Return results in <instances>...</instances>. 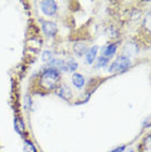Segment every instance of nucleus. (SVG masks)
Returning <instances> with one entry per match:
<instances>
[{
  "label": "nucleus",
  "mask_w": 151,
  "mask_h": 152,
  "mask_svg": "<svg viewBox=\"0 0 151 152\" xmlns=\"http://www.w3.org/2000/svg\"><path fill=\"white\" fill-rule=\"evenodd\" d=\"M59 78H60V75H59V72L56 69H49L42 74L40 83L46 89H52L56 85Z\"/></svg>",
  "instance_id": "nucleus-1"
},
{
  "label": "nucleus",
  "mask_w": 151,
  "mask_h": 152,
  "mask_svg": "<svg viewBox=\"0 0 151 152\" xmlns=\"http://www.w3.org/2000/svg\"><path fill=\"white\" fill-rule=\"evenodd\" d=\"M129 65H130V60H129L128 57L126 56H119L116 60V61L114 62L111 66H110V72H122V71H125L129 67Z\"/></svg>",
  "instance_id": "nucleus-2"
},
{
  "label": "nucleus",
  "mask_w": 151,
  "mask_h": 152,
  "mask_svg": "<svg viewBox=\"0 0 151 152\" xmlns=\"http://www.w3.org/2000/svg\"><path fill=\"white\" fill-rule=\"evenodd\" d=\"M57 9L56 2L52 0H45L41 2V10L46 15H53Z\"/></svg>",
  "instance_id": "nucleus-3"
},
{
  "label": "nucleus",
  "mask_w": 151,
  "mask_h": 152,
  "mask_svg": "<svg viewBox=\"0 0 151 152\" xmlns=\"http://www.w3.org/2000/svg\"><path fill=\"white\" fill-rule=\"evenodd\" d=\"M42 29H43V32L45 33L46 35H54L56 33V24L53 22H50V21H44V22L42 23Z\"/></svg>",
  "instance_id": "nucleus-4"
},
{
  "label": "nucleus",
  "mask_w": 151,
  "mask_h": 152,
  "mask_svg": "<svg viewBox=\"0 0 151 152\" xmlns=\"http://www.w3.org/2000/svg\"><path fill=\"white\" fill-rule=\"evenodd\" d=\"M124 53H125L124 56L128 57V58H129V56L135 55V54L137 53V45L133 44V43H128V44L125 46V49H124Z\"/></svg>",
  "instance_id": "nucleus-5"
},
{
  "label": "nucleus",
  "mask_w": 151,
  "mask_h": 152,
  "mask_svg": "<svg viewBox=\"0 0 151 152\" xmlns=\"http://www.w3.org/2000/svg\"><path fill=\"white\" fill-rule=\"evenodd\" d=\"M50 65L52 66L53 69H62V71H67V66H66V63L64 61H61V60H53L51 61Z\"/></svg>",
  "instance_id": "nucleus-6"
},
{
  "label": "nucleus",
  "mask_w": 151,
  "mask_h": 152,
  "mask_svg": "<svg viewBox=\"0 0 151 152\" xmlns=\"http://www.w3.org/2000/svg\"><path fill=\"white\" fill-rule=\"evenodd\" d=\"M72 80H73L74 86H75V87H77V88H82L84 86V83H85L84 77L81 75V74H73Z\"/></svg>",
  "instance_id": "nucleus-7"
},
{
  "label": "nucleus",
  "mask_w": 151,
  "mask_h": 152,
  "mask_svg": "<svg viewBox=\"0 0 151 152\" xmlns=\"http://www.w3.org/2000/svg\"><path fill=\"white\" fill-rule=\"evenodd\" d=\"M74 51L75 53L79 56H82L83 54H85V52L87 51V48L85 45V43H82V42H77L74 44Z\"/></svg>",
  "instance_id": "nucleus-8"
},
{
  "label": "nucleus",
  "mask_w": 151,
  "mask_h": 152,
  "mask_svg": "<svg viewBox=\"0 0 151 152\" xmlns=\"http://www.w3.org/2000/svg\"><path fill=\"white\" fill-rule=\"evenodd\" d=\"M57 94L62 97V98H64L65 100H67L72 97V93L70 91V88L66 87V86H63V87H61L59 91H57Z\"/></svg>",
  "instance_id": "nucleus-9"
},
{
  "label": "nucleus",
  "mask_w": 151,
  "mask_h": 152,
  "mask_svg": "<svg viewBox=\"0 0 151 152\" xmlns=\"http://www.w3.org/2000/svg\"><path fill=\"white\" fill-rule=\"evenodd\" d=\"M97 51H98V48H97V46H93V48L87 52V54H86L87 63H89V64L93 63V61H94L96 55H97Z\"/></svg>",
  "instance_id": "nucleus-10"
},
{
  "label": "nucleus",
  "mask_w": 151,
  "mask_h": 152,
  "mask_svg": "<svg viewBox=\"0 0 151 152\" xmlns=\"http://www.w3.org/2000/svg\"><path fill=\"white\" fill-rule=\"evenodd\" d=\"M116 50H117V45L116 44H110V45L106 48V50L104 51V54H105L106 56H110V55L115 54Z\"/></svg>",
  "instance_id": "nucleus-11"
},
{
  "label": "nucleus",
  "mask_w": 151,
  "mask_h": 152,
  "mask_svg": "<svg viewBox=\"0 0 151 152\" xmlns=\"http://www.w3.org/2000/svg\"><path fill=\"white\" fill-rule=\"evenodd\" d=\"M24 152H37L32 142H30L29 140L24 141Z\"/></svg>",
  "instance_id": "nucleus-12"
},
{
  "label": "nucleus",
  "mask_w": 151,
  "mask_h": 152,
  "mask_svg": "<svg viewBox=\"0 0 151 152\" xmlns=\"http://www.w3.org/2000/svg\"><path fill=\"white\" fill-rule=\"evenodd\" d=\"M15 130L20 133V134H23L24 132V125H23V122L20 120V119H17L15 120Z\"/></svg>",
  "instance_id": "nucleus-13"
},
{
  "label": "nucleus",
  "mask_w": 151,
  "mask_h": 152,
  "mask_svg": "<svg viewBox=\"0 0 151 152\" xmlns=\"http://www.w3.org/2000/svg\"><path fill=\"white\" fill-rule=\"evenodd\" d=\"M144 27H146V29L151 32V11L149 12V13H147V15L144 17Z\"/></svg>",
  "instance_id": "nucleus-14"
},
{
  "label": "nucleus",
  "mask_w": 151,
  "mask_h": 152,
  "mask_svg": "<svg viewBox=\"0 0 151 152\" xmlns=\"http://www.w3.org/2000/svg\"><path fill=\"white\" fill-rule=\"evenodd\" d=\"M66 66H67L68 71L73 72V71H75V69H77V63L74 62L73 60H71V61H68L67 63H66Z\"/></svg>",
  "instance_id": "nucleus-15"
},
{
  "label": "nucleus",
  "mask_w": 151,
  "mask_h": 152,
  "mask_svg": "<svg viewBox=\"0 0 151 152\" xmlns=\"http://www.w3.org/2000/svg\"><path fill=\"white\" fill-rule=\"evenodd\" d=\"M42 60L44 62H49L52 60V53L49 52V51H45L44 53H43V56H42Z\"/></svg>",
  "instance_id": "nucleus-16"
},
{
  "label": "nucleus",
  "mask_w": 151,
  "mask_h": 152,
  "mask_svg": "<svg viewBox=\"0 0 151 152\" xmlns=\"http://www.w3.org/2000/svg\"><path fill=\"white\" fill-rule=\"evenodd\" d=\"M107 62H108V60L106 58V57H99V60H98V65L99 66H105L106 64H107Z\"/></svg>",
  "instance_id": "nucleus-17"
},
{
  "label": "nucleus",
  "mask_w": 151,
  "mask_h": 152,
  "mask_svg": "<svg viewBox=\"0 0 151 152\" xmlns=\"http://www.w3.org/2000/svg\"><path fill=\"white\" fill-rule=\"evenodd\" d=\"M124 150H125V147H119V148L115 149V150H113V151H110V152H122Z\"/></svg>",
  "instance_id": "nucleus-18"
}]
</instances>
